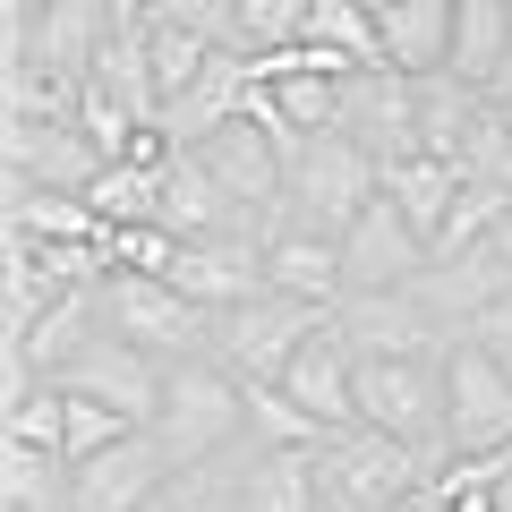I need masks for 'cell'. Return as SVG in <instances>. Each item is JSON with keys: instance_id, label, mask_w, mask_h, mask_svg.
Masks as SVG:
<instances>
[{"instance_id": "cell-1", "label": "cell", "mask_w": 512, "mask_h": 512, "mask_svg": "<svg viewBox=\"0 0 512 512\" xmlns=\"http://www.w3.org/2000/svg\"><path fill=\"white\" fill-rule=\"evenodd\" d=\"M163 504L171 512H316V453H274V444L239 436L231 453L171 470Z\"/></svg>"}, {"instance_id": "cell-2", "label": "cell", "mask_w": 512, "mask_h": 512, "mask_svg": "<svg viewBox=\"0 0 512 512\" xmlns=\"http://www.w3.org/2000/svg\"><path fill=\"white\" fill-rule=\"evenodd\" d=\"M146 436L171 453V470H197V461L231 453V444L248 436V384L222 359H180L163 376V410H154Z\"/></svg>"}, {"instance_id": "cell-3", "label": "cell", "mask_w": 512, "mask_h": 512, "mask_svg": "<svg viewBox=\"0 0 512 512\" xmlns=\"http://www.w3.org/2000/svg\"><path fill=\"white\" fill-rule=\"evenodd\" d=\"M427 487V453L384 427H342L316 444V504L333 512H393Z\"/></svg>"}, {"instance_id": "cell-4", "label": "cell", "mask_w": 512, "mask_h": 512, "mask_svg": "<svg viewBox=\"0 0 512 512\" xmlns=\"http://www.w3.org/2000/svg\"><path fill=\"white\" fill-rule=\"evenodd\" d=\"M384 188L376 154L350 137V128H325V137H308V146L291 154V188H282V222H299V231H325L342 239L350 222H359V205Z\"/></svg>"}, {"instance_id": "cell-5", "label": "cell", "mask_w": 512, "mask_h": 512, "mask_svg": "<svg viewBox=\"0 0 512 512\" xmlns=\"http://www.w3.org/2000/svg\"><path fill=\"white\" fill-rule=\"evenodd\" d=\"M359 427H384L427 453V470L444 461V350L419 359H359Z\"/></svg>"}, {"instance_id": "cell-6", "label": "cell", "mask_w": 512, "mask_h": 512, "mask_svg": "<svg viewBox=\"0 0 512 512\" xmlns=\"http://www.w3.org/2000/svg\"><path fill=\"white\" fill-rule=\"evenodd\" d=\"M103 325L120 333V342L154 350L163 367L205 359V342H214V316H205L180 282H154V274H103Z\"/></svg>"}, {"instance_id": "cell-7", "label": "cell", "mask_w": 512, "mask_h": 512, "mask_svg": "<svg viewBox=\"0 0 512 512\" xmlns=\"http://www.w3.org/2000/svg\"><path fill=\"white\" fill-rule=\"evenodd\" d=\"M325 316H333V308H308V299H282V291H256V299H239V308L214 316L205 359H222L239 384H274L282 367H291V350L308 342Z\"/></svg>"}, {"instance_id": "cell-8", "label": "cell", "mask_w": 512, "mask_h": 512, "mask_svg": "<svg viewBox=\"0 0 512 512\" xmlns=\"http://www.w3.org/2000/svg\"><path fill=\"white\" fill-rule=\"evenodd\" d=\"M444 453H512V376L470 333L444 350Z\"/></svg>"}, {"instance_id": "cell-9", "label": "cell", "mask_w": 512, "mask_h": 512, "mask_svg": "<svg viewBox=\"0 0 512 512\" xmlns=\"http://www.w3.org/2000/svg\"><path fill=\"white\" fill-rule=\"evenodd\" d=\"M282 393H291L299 410H308L325 436H342V427H359V350H350L342 316H325V325L308 333V342L291 350V367H282Z\"/></svg>"}, {"instance_id": "cell-10", "label": "cell", "mask_w": 512, "mask_h": 512, "mask_svg": "<svg viewBox=\"0 0 512 512\" xmlns=\"http://www.w3.org/2000/svg\"><path fill=\"white\" fill-rule=\"evenodd\" d=\"M419 274H427L419 222L376 188V197L359 205V222L342 231V282H350V291H402V282H419Z\"/></svg>"}, {"instance_id": "cell-11", "label": "cell", "mask_w": 512, "mask_h": 512, "mask_svg": "<svg viewBox=\"0 0 512 512\" xmlns=\"http://www.w3.org/2000/svg\"><path fill=\"white\" fill-rule=\"evenodd\" d=\"M163 376L171 367L154 359V350H137V342H120V333H94L86 350H77L69 367H60L52 384H69V393H94V402H111L120 419H137V427H154V410H163Z\"/></svg>"}, {"instance_id": "cell-12", "label": "cell", "mask_w": 512, "mask_h": 512, "mask_svg": "<svg viewBox=\"0 0 512 512\" xmlns=\"http://www.w3.org/2000/svg\"><path fill=\"white\" fill-rule=\"evenodd\" d=\"M163 487H171V453L146 427L94 461H69V512H154Z\"/></svg>"}, {"instance_id": "cell-13", "label": "cell", "mask_w": 512, "mask_h": 512, "mask_svg": "<svg viewBox=\"0 0 512 512\" xmlns=\"http://www.w3.org/2000/svg\"><path fill=\"white\" fill-rule=\"evenodd\" d=\"M333 316H342V333H350L359 359H419V350H453V342L436 333V316H427L419 282H402V291H350Z\"/></svg>"}, {"instance_id": "cell-14", "label": "cell", "mask_w": 512, "mask_h": 512, "mask_svg": "<svg viewBox=\"0 0 512 512\" xmlns=\"http://www.w3.org/2000/svg\"><path fill=\"white\" fill-rule=\"evenodd\" d=\"M342 128L376 154V171L402 163V154H419V77L359 69V77H350V103H342Z\"/></svg>"}, {"instance_id": "cell-15", "label": "cell", "mask_w": 512, "mask_h": 512, "mask_svg": "<svg viewBox=\"0 0 512 512\" xmlns=\"http://www.w3.org/2000/svg\"><path fill=\"white\" fill-rule=\"evenodd\" d=\"M171 282H180L205 316H222V308H239V299L265 291V239H248V231L188 239V248H180V274H171Z\"/></svg>"}, {"instance_id": "cell-16", "label": "cell", "mask_w": 512, "mask_h": 512, "mask_svg": "<svg viewBox=\"0 0 512 512\" xmlns=\"http://www.w3.org/2000/svg\"><path fill=\"white\" fill-rule=\"evenodd\" d=\"M504 291H512V274L495 265V248L427 256V274H419V299H427V316H436L444 342H461V333H470V325H478V316H487Z\"/></svg>"}, {"instance_id": "cell-17", "label": "cell", "mask_w": 512, "mask_h": 512, "mask_svg": "<svg viewBox=\"0 0 512 512\" xmlns=\"http://www.w3.org/2000/svg\"><path fill=\"white\" fill-rule=\"evenodd\" d=\"M103 154L77 120H9V180H35V188H77L86 197Z\"/></svg>"}, {"instance_id": "cell-18", "label": "cell", "mask_w": 512, "mask_h": 512, "mask_svg": "<svg viewBox=\"0 0 512 512\" xmlns=\"http://www.w3.org/2000/svg\"><path fill=\"white\" fill-rule=\"evenodd\" d=\"M265 291L308 299V308H342V299H350V282H342V239L282 222V231L265 239Z\"/></svg>"}, {"instance_id": "cell-19", "label": "cell", "mask_w": 512, "mask_h": 512, "mask_svg": "<svg viewBox=\"0 0 512 512\" xmlns=\"http://www.w3.org/2000/svg\"><path fill=\"white\" fill-rule=\"evenodd\" d=\"M444 69L504 103L512 94V0H461L453 9V60Z\"/></svg>"}, {"instance_id": "cell-20", "label": "cell", "mask_w": 512, "mask_h": 512, "mask_svg": "<svg viewBox=\"0 0 512 512\" xmlns=\"http://www.w3.org/2000/svg\"><path fill=\"white\" fill-rule=\"evenodd\" d=\"M103 333V282L94 291H69V299H52V308L35 316L26 333H9V359H26L35 376H60V367L77 359V350Z\"/></svg>"}, {"instance_id": "cell-21", "label": "cell", "mask_w": 512, "mask_h": 512, "mask_svg": "<svg viewBox=\"0 0 512 512\" xmlns=\"http://www.w3.org/2000/svg\"><path fill=\"white\" fill-rule=\"evenodd\" d=\"M453 9L461 0H393V9H376L384 18V69L436 77L453 60Z\"/></svg>"}, {"instance_id": "cell-22", "label": "cell", "mask_w": 512, "mask_h": 512, "mask_svg": "<svg viewBox=\"0 0 512 512\" xmlns=\"http://www.w3.org/2000/svg\"><path fill=\"white\" fill-rule=\"evenodd\" d=\"M239 111H248V52H214V69H205L197 86L163 111V120H171V137H180V146H205L214 128L239 120Z\"/></svg>"}, {"instance_id": "cell-23", "label": "cell", "mask_w": 512, "mask_h": 512, "mask_svg": "<svg viewBox=\"0 0 512 512\" xmlns=\"http://www.w3.org/2000/svg\"><path fill=\"white\" fill-rule=\"evenodd\" d=\"M384 197L419 222L427 256H436V231H444V214H453V197H461V163H444V154H402V163H384Z\"/></svg>"}, {"instance_id": "cell-24", "label": "cell", "mask_w": 512, "mask_h": 512, "mask_svg": "<svg viewBox=\"0 0 512 512\" xmlns=\"http://www.w3.org/2000/svg\"><path fill=\"white\" fill-rule=\"evenodd\" d=\"M487 103H495V94L461 86L453 69L419 77V154H444V163H461V146H470V128L487 120Z\"/></svg>"}, {"instance_id": "cell-25", "label": "cell", "mask_w": 512, "mask_h": 512, "mask_svg": "<svg viewBox=\"0 0 512 512\" xmlns=\"http://www.w3.org/2000/svg\"><path fill=\"white\" fill-rule=\"evenodd\" d=\"M9 239H111V222L94 214L77 188H35L9 180Z\"/></svg>"}, {"instance_id": "cell-26", "label": "cell", "mask_w": 512, "mask_h": 512, "mask_svg": "<svg viewBox=\"0 0 512 512\" xmlns=\"http://www.w3.org/2000/svg\"><path fill=\"white\" fill-rule=\"evenodd\" d=\"M0 504L9 512H69V461L35 444H0Z\"/></svg>"}, {"instance_id": "cell-27", "label": "cell", "mask_w": 512, "mask_h": 512, "mask_svg": "<svg viewBox=\"0 0 512 512\" xmlns=\"http://www.w3.org/2000/svg\"><path fill=\"white\" fill-rule=\"evenodd\" d=\"M299 35L342 52V60H359V69H384V18L367 0H308V26Z\"/></svg>"}, {"instance_id": "cell-28", "label": "cell", "mask_w": 512, "mask_h": 512, "mask_svg": "<svg viewBox=\"0 0 512 512\" xmlns=\"http://www.w3.org/2000/svg\"><path fill=\"white\" fill-rule=\"evenodd\" d=\"M214 52H222V43L188 35V26H171V18H146V60H154V94H163V111L214 69Z\"/></svg>"}, {"instance_id": "cell-29", "label": "cell", "mask_w": 512, "mask_h": 512, "mask_svg": "<svg viewBox=\"0 0 512 512\" xmlns=\"http://www.w3.org/2000/svg\"><path fill=\"white\" fill-rule=\"evenodd\" d=\"M86 205L120 231V222H163V171H137V163H103L86 188Z\"/></svg>"}, {"instance_id": "cell-30", "label": "cell", "mask_w": 512, "mask_h": 512, "mask_svg": "<svg viewBox=\"0 0 512 512\" xmlns=\"http://www.w3.org/2000/svg\"><path fill=\"white\" fill-rule=\"evenodd\" d=\"M248 436L274 444V453H316V444H325V427H316L308 410L282 393V384H248Z\"/></svg>"}, {"instance_id": "cell-31", "label": "cell", "mask_w": 512, "mask_h": 512, "mask_svg": "<svg viewBox=\"0 0 512 512\" xmlns=\"http://www.w3.org/2000/svg\"><path fill=\"white\" fill-rule=\"evenodd\" d=\"M504 214H512V188H495V180H461L453 214H444V231H436V256H461V248H478V239H487Z\"/></svg>"}, {"instance_id": "cell-32", "label": "cell", "mask_w": 512, "mask_h": 512, "mask_svg": "<svg viewBox=\"0 0 512 512\" xmlns=\"http://www.w3.org/2000/svg\"><path fill=\"white\" fill-rule=\"evenodd\" d=\"M180 248H188V239L171 231V222H120V231H111V274L171 282V274H180Z\"/></svg>"}, {"instance_id": "cell-33", "label": "cell", "mask_w": 512, "mask_h": 512, "mask_svg": "<svg viewBox=\"0 0 512 512\" xmlns=\"http://www.w3.org/2000/svg\"><path fill=\"white\" fill-rule=\"evenodd\" d=\"M69 393V384H60ZM137 436V419H120L111 402H94V393H69V461H94V453H111V444H128Z\"/></svg>"}, {"instance_id": "cell-34", "label": "cell", "mask_w": 512, "mask_h": 512, "mask_svg": "<svg viewBox=\"0 0 512 512\" xmlns=\"http://www.w3.org/2000/svg\"><path fill=\"white\" fill-rule=\"evenodd\" d=\"M154 18H171V26H188V35L222 43V52H248V35H239V0H163Z\"/></svg>"}, {"instance_id": "cell-35", "label": "cell", "mask_w": 512, "mask_h": 512, "mask_svg": "<svg viewBox=\"0 0 512 512\" xmlns=\"http://www.w3.org/2000/svg\"><path fill=\"white\" fill-rule=\"evenodd\" d=\"M299 26H308V0H239V35H248V52L299 43Z\"/></svg>"}, {"instance_id": "cell-36", "label": "cell", "mask_w": 512, "mask_h": 512, "mask_svg": "<svg viewBox=\"0 0 512 512\" xmlns=\"http://www.w3.org/2000/svg\"><path fill=\"white\" fill-rule=\"evenodd\" d=\"M470 342H478V350H487V359H495V367L512 376V291H504V299H495V308H487V316L470 325Z\"/></svg>"}, {"instance_id": "cell-37", "label": "cell", "mask_w": 512, "mask_h": 512, "mask_svg": "<svg viewBox=\"0 0 512 512\" xmlns=\"http://www.w3.org/2000/svg\"><path fill=\"white\" fill-rule=\"evenodd\" d=\"M103 9H111V26H146L163 0H103Z\"/></svg>"}, {"instance_id": "cell-38", "label": "cell", "mask_w": 512, "mask_h": 512, "mask_svg": "<svg viewBox=\"0 0 512 512\" xmlns=\"http://www.w3.org/2000/svg\"><path fill=\"white\" fill-rule=\"evenodd\" d=\"M478 248H495V265H504V274H512V214H504V222H495V231H487V239H478Z\"/></svg>"}, {"instance_id": "cell-39", "label": "cell", "mask_w": 512, "mask_h": 512, "mask_svg": "<svg viewBox=\"0 0 512 512\" xmlns=\"http://www.w3.org/2000/svg\"><path fill=\"white\" fill-rule=\"evenodd\" d=\"M393 512H444V504H436V495L419 487V495H410V504H393Z\"/></svg>"}, {"instance_id": "cell-40", "label": "cell", "mask_w": 512, "mask_h": 512, "mask_svg": "<svg viewBox=\"0 0 512 512\" xmlns=\"http://www.w3.org/2000/svg\"><path fill=\"white\" fill-rule=\"evenodd\" d=\"M316 512H333V504H316Z\"/></svg>"}, {"instance_id": "cell-41", "label": "cell", "mask_w": 512, "mask_h": 512, "mask_svg": "<svg viewBox=\"0 0 512 512\" xmlns=\"http://www.w3.org/2000/svg\"><path fill=\"white\" fill-rule=\"evenodd\" d=\"M154 512H171V504H154Z\"/></svg>"}]
</instances>
